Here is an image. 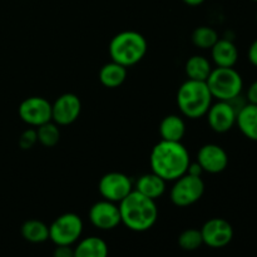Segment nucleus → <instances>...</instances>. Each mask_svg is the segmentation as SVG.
Masks as SVG:
<instances>
[{
    "instance_id": "9d476101",
    "label": "nucleus",
    "mask_w": 257,
    "mask_h": 257,
    "mask_svg": "<svg viewBox=\"0 0 257 257\" xmlns=\"http://www.w3.org/2000/svg\"><path fill=\"white\" fill-rule=\"evenodd\" d=\"M201 235L203 243L208 247L222 248L232 241L233 227L225 218L215 217L203 223Z\"/></svg>"
},
{
    "instance_id": "7ed1b4c3",
    "label": "nucleus",
    "mask_w": 257,
    "mask_h": 257,
    "mask_svg": "<svg viewBox=\"0 0 257 257\" xmlns=\"http://www.w3.org/2000/svg\"><path fill=\"white\" fill-rule=\"evenodd\" d=\"M108 50L113 62L130 68L138 64L146 57L148 43L141 33L123 30L112 38Z\"/></svg>"
},
{
    "instance_id": "20e7f679",
    "label": "nucleus",
    "mask_w": 257,
    "mask_h": 257,
    "mask_svg": "<svg viewBox=\"0 0 257 257\" xmlns=\"http://www.w3.org/2000/svg\"><path fill=\"white\" fill-rule=\"evenodd\" d=\"M213 97L206 82L187 79L177 92V105L181 113L190 119L205 117L212 104Z\"/></svg>"
},
{
    "instance_id": "cd10ccee",
    "label": "nucleus",
    "mask_w": 257,
    "mask_h": 257,
    "mask_svg": "<svg viewBox=\"0 0 257 257\" xmlns=\"http://www.w3.org/2000/svg\"><path fill=\"white\" fill-rule=\"evenodd\" d=\"M246 100L247 103H251V104L257 105V80L252 82L250 84V87L246 90Z\"/></svg>"
},
{
    "instance_id": "39448f33",
    "label": "nucleus",
    "mask_w": 257,
    "mask_h": 257,
    "mask_svg": "<svg viewBox=\"0 0 257 257\" xmlns=\"http://www.w3.org/2000/svg\"><path fill=\"white\" fill-rule=\"evenodd\" d=\"M213 99L230 100L241 95L243 89V79L235 68H213L206 80Z\"/></svg>"
},
{
    "instance_id": "aec40b11",
    "label": "nucleus",
    "mask_w": 257,
    "mask_h": 257,
    "mask_svg": "<svg viewBox=\"0 0 257 257\" xmlns=\"http://www.w3.org/2000/svg\"><path fill=\"white\" fill-rule=\"evenodd\" d=\"M74 257H108V245L98 236H89L78 242Z\"/></svg>"
},
{
    "instance_id": "473e14b6",
    "label": "nucleus",
    "mask_w": 257,
    "mask_h": 257,
    "mask_svg": "<svg viewBox=\"0 0 257 257\" xmlns=\"http://www.w3.org/2000/svg\"><path fill=\"white\" fill-rule=\"evenodd\" d=\"M256 22H257V13H256Z\"/></svg>"
},
{
    "instance_id": "dca6fc26",
    "label": "nucleus",
    "mask_w": 257,
    "mask_h": 257,
    "mask_svg": "<svg viewBox=\"0 0 257 257\" xmlns=\"http://www.w3.org/2000/svg\"><path fill=\"white\" fill-rule=\"evenodd\" d=\"M166 181L155 172L142 175L135 183V191L152 200H158L166 192Z\"/></svg>"
},
{
    "instance_id": "6ab92c4d",
    "label": "nucleus",
    "mask_w": 257,
    "mask_h": 257,
    "mask_svg": "<svg viewBox=\"0 0 257 257\" xmlns=\"http://www.w3.org/2000/svg\"><path fill=\"white\" fill-rule=\"evenodd\" d=\"M100 84L105 88H118L124 83L127 78V68L110 60L103 65L98 73Z\"/></svg>"
},
{
    "instance_id": "a211bd4d",
    "label": "nucleus",
    "mask_w": 257,
    "mask_h": 257,
    "mask_svg": "<svg viewBox=\"0 0 257 257\" xmlns=\"http://www.w3.org/2000/svg\"><path fill=\"white\" fill-rule=\"evenodd\" d=\"M161 140L171 142H182L186 135V123L181 115L168 114L160 123Z\"/></svg>"
},
{
    "instance_id": "f257e3e1",
    "label": "nucleus",
    "mask_w": 257,
    "mask_h": 257,
    "mask_svg": "<svg viewBox=\"0 0 257 257\" xmlns=\"http://www.w3.org/2000/svg\"><path fill=\"white\" fill-rule=\"evenodd\" d=\"M190 163V153L182 142L161 140L151 151V171L166 182H173L185 175Z\"/></svg>"
},
{
    "instance_id": "f3484780",
    "label": "nucleus",
    "mask_w": 257,
    "mask_h": 257,
    "mask_svg": "<svg viewBox=\"0 0 257 257\" xmlns=\"http://www.w3.org/2000/svg\"><path fill=\"white\" fill-rule=\"evenodd\" d=\"M236 125L247 140L257 142V105L246 103L236 117Z\"/></svg>"
},
{
    "instance_id": "5701e85b",
    "label": "nucleus",
    "mask_w": 257,
    "mask_h": 257,
    "mask_svg": "<svg viewBox=\"0 0 257 257\" xmlns=\"http://www.w3.org/2000/svg\"><path fill=\"white\" fill-rule=\"evenodd\" d=\"M218 39H220L218 33L213 28L207 27V25H201V27L196 28L191 35L193 45L203 50L211 49Z\"/></svg>"
},
{
    "instance_id": "423d86ee",
    "label": "nucleus",
    "mask_w": 257,
    "mask_h": 257,
    "mask_svg": "<svg viewBox=\"0 0 257 257\" xmlns=\"http://www.w3.org/2000/svg\"><path fill=\"white\" fill-rule=\"evenodd\" d=\"M205 193V182L202 177L191 176L185 173L173 181V186L170 191L171 202L177 207H188L195 205L202 198Z\"/></svg>"
},
{
    "instance_id": "2f4dec72",
    "label": "nucleus",
    "mask_w": 257,
    "mask_h": 257,
    "mask_svg": "<svg viewBox=\"0 0 257 257\" xmlns=\"http://www.w3.org/2000/svg\"><path fill=\"white\" fill-rule=\"evenodd\" d=\"M251 2H255V3H257V0H251Z\"/></svg>"
},
{
    "instance_id": "2eb2a0df",
    "label": "nucleus",
    "mask_w": 257,
    "mask_h": 257,
    "mask_svg": "<svg viewBox=\"0 0 257 257\" xmlns=\"http://www.w3.org/2000/svg\"><path fill=\"white\" fill-rule=\"evenodd\" d=\"M210 50L216 67L233 68L237 63L238 49L235 43L228 38L218 39Z\"/></svg>"
},
{
    "instance_id": "c756f323",
    "label": "nucleus",
    "mask_w": 257,
    "mask_h": 257,
    "mask_svg": "<svg viewBox=\"0 0 257 257\" xmlns=\"http://www.w3.org/2000/svg\"><path fill=\"white\" fill-rule=\"evenodd\" d=\"M186 173H188V175H191V176H198V177H201L203 173V171L197 162H193V163L191 162L190 166H188V168H187V172Z\"/></svg>"
},
{
    "instance_id": "1a4fd4ad",
    "label": "nucleus",
    "mask_w": 257,
    "mask_h": 257,
    "mask_svg": "<svg viewBox=\"0 0 257 257\" xmlns=\"http://www.w3.org/2000/svg\"><path fill=\"white\" fill-rule=\"evenodd\" d=\"M18 114L23 122L37 128L52 120V103L43 97H29L20 103Z\"/></svg>"
},
{
    "instance_id": "0eeeda50",
    "label": "nucleus",
    "mask_w": 257,
    "mask_h": 257,
    "mask_svg": "<svg viewBox=\"0 0 257 257\" xmlns=\"http://www.w3.org/2000/svg\"><path fill=\"white\" fill-rule=\"evenodd\" d=\"M83 221L77 213L67 212L55 218L49 226V240L55 246H72L80 238Z\"/></svg>"
},
{
    "instance_id": "ddd939ff",
    "label": "nucleus",
    "mask_w": 257,
    "mask_h": 257,
    "mask_svg": "<svg viewBox=\"0 0 257 257\" xmlns=\"http://www.w3.org/2000/svg\"><path fill=\"white\" fill-rule=\"evenodd\" d=\"M89 221L94 227L99 230L108 231L113 230L120 225V213L118 203L110 202V201L102 200L95 202L89 208Z\"/></svg>"
},
{
    "instance_id": "f03ea898",
    "label": "nucleus",
    "mask_w": 257,
    "mask_h": 257,
    "mask_svg": "<svg viewBox=\"0 0 257 257\" xmlns=\"http://www.w3.org/2000/svg\"><path fill=\"white\" fill-rule=\"evenodd\" d=\"M118 207L120 222L135 232L148 231L158 220V207L156 201L135 190L118 203Z\"/></svg>"
},
{
    "instance_id": "b1692460",
    "label": "nucleus",
    "mask_w": 257,
    "mask_h": 257,
    "mask_svg": "<svg viewBox=\"0 0 257 257\" xmlns=\"http://www.w3.org/2000/svg\"><path fill=\"white\" fill-rule=\"evenodd\" d=\"M37 130L38 142L47 148H52L58 145L60 140V131L59 125L54 123L53 120L44 123L35 128Z\"/></svg>"
},
{
    "instance_id": "412c9836",
    "label": "nucleus",
    "mask_w": 257,
    "mask_h": 257,
    "mask_svg": "<svg viewBox=\"0 0 257 257\" xmlns=\"http://www.w3.org/2000/svg\"><path fill=\"white\" fill-rule=\"evenodd\" d=\"M212 64L203 55H192L187 59L185 65V72L188 79L206 82L212 72Z\"/></svg>"
},
{
    "instance_id": "f8f14e48",
    "label": "nucleus",
    "mask_w": 257,
    "mask_h": 257,
    "mask_svg": "<svg viewBox=\"0 0 257 257\" xmlns=\"http://www.w3.org/2000/svg\"><path fill=\"white\" fill-rule=\"evenodd\" d=\"M208 125L211 130L216 133H226L236 125V117H237V110L235 109L231 102L226 100H217L212 103L206 113Z\"/></svg>"
},
{
    "instance_id": "4468645a",
    "label": "nucleus",
    "mask_w": 257,
    "mask_h": 257,
    "mask_svg": "<svg viewBox=\"0 0 257 257\" xmlns=\"http://www.w3.org/2000/svg\"><path fill=\"white\" fill-rule=\"evenodd\" d=\"M203 172L217 175L223 172L228 166V155L221 146L208 143L202 146L197 152V161Z\"/></svg>"
},
{
    "instance_id": "6e6552de",
    "label": "nucleus",
    "mask_w": 257,
    "mask_h": 257,
    "mask_svg": "<svg viewBox=\"0 0 257 257\" xmlns=\"http://www.w3.org/2000/svg\"><path fill=\"white\" fill-rule=\"evenodd\" d=\"M135 190L132 180L122 172H108L98 182V191L103 200L119 203Z\"/></svg>"
},
{
    "instance_id": "c85d7f7f",
    "label": "nucleus",
    "mask_w": 257,
    "mask_h": 257,
    "mask_svg": "<svg viewBox=\"0 0 257 257\" xmlns=\"http://www.w3.org/2000/svg\"><path fill=\"white\" fill-rule=\"evenodd\" d=\"M247 59L253 67L257 68V39L253 40V42L251 43L250 47H248Z\"/></svg>"
},
{
    "instance_id": "a878e982",
    "label": "nucleus",
    "mask_w": 257,
    "mask_h": 257,
    "mask_svg": "<svg viewBox=\"0 0 257 257\" xmlns=\"http://www.w3.org/2000/svg\"><path fill=\"white\" fill-rule=\"evenodd\" d=\"M19 147L22 150H32L35 145L38 143V136H37V130L35 128H29V130H25L24 132L20 135L19 141Z\"/></svg>"
},
{
    "instance_id": "bb28decb",
    "label": "nucleus",
    "mask_w": 257,
    "mask_h": 257,
    "mask_svg": "<svg viewBox=\"0 0 257 257\" xmlns=\"http://www.w3.org/2000/svg\"><path fill=\"white\" fill-rule=\"evenodd\" d=\"M53 257H74V250L70 246H57V248L53 252Z\"/></svg>"
},
{
    "instance_id": "4be33fe9",
    "label": "nucleus",
    "mask_w": 257,
    "mask_h": 257,
    "mask_svg": "<svg viewBox=\"0 0 257 257\" xmlns=\"http://www.w3.org/2000/svg\"><path fill=\"white\" fill-rule=\"evenodd\" d=\"M22 236L28 242H45L49 240V226L39 220H28L22 226Z\"/></svg>"
},
{
    "instance_id": "393cba45",
    "label": "nucleus",
    "mask_w": 257,
    "mask_h": 257,
    "mask_svg": "<svg viewBox=\"0 0 257 257\" xmlns=\"http://www.w3.org/2000/svg\"><path fill=\"white\" fill-rule=\"evenodd\" d=\"M178 245L182 250L193 251L203 245L201 230L197 228H187L178 236Z\"/></svg>"
},
{
    "instance_id": "7c9ffc66",
    "label": "nucleus",
    "mask_w": 257,
    "mask_h": 257,
    "mask_svg": "<svg viewBox=\"0 0 257 257\" xmlns=\"http://www.w3.org/2000/svg\"><path fill=\"white\" fill-rule=\"evenodd\" d=\"M185 4L190 5V7H198V5L203 4L205 3V0H182Z\"/></svg>"
},
{
    "instance_id": "9b49d317",
    "label": "nucleus",
    "mask_w": 257,
    "mask_h": 257,
    "mask_svg": "<svg viewBox=\"0 0 257 257\" xmlns=\"http://www.w3.org/2000/svg\"><path fill=\"white\" fill-rule=\"evenodd\" d=\"M82 102L74 93H64L52 103V120L58 125H69L79 118Z\"/></svg>"
}]
</instances>
